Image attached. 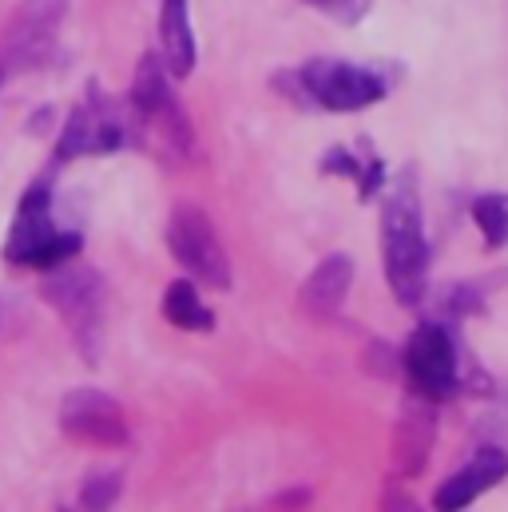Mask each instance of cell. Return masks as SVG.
Wrapping results in <instances>:
<instances>
[{"label":"cell","instance_id":"cell-8","mask_svg":"<svg viewBox=\"0 0 508 512\" xmlns=\"http://www.w3.org/2000/svg\"><path fill=\"white\" fill-rule=\"evenodd\" d=\"M167 247H171V255L179 258L199 282H207L215 290H231L227 251H223L211 219L199 207L183 203V207L171 211V219H167Z\"/></svg>","mask_w":508,"mask_h":512},{"label":"cell","instance_id":"cell-10","mask_svg":"<svg viewBox=\"0 0 508 512\" xmlns=\"http://www.w3.org/2000/svg\"><path fill=\"white\" fill-rule=\"evenodd\" d=\"M433 441H437V401H429L425 393L409 389L405 401H401V413L393 421V433H389L393 477H401V481L421 477L425 465H429Z\"/></svg>","mask_w":508,"mask_h":512},{"label":"cell","instance_id":"cell-18","mask_svg":"<svg viewBox=\"0 0 508 512\" xmlns=\"http://www.w3.org/2000/svg\"><path fill=\"white\" fill-rule=\"evenodd\" d=\"M124 493V473L100 469L80 485V509H112Z\"/></svg>","mask_w":508,"mask_h":512},{"label":"cell","instance_id":"cell-9","mask_svg":"<svg viewBox=\"0 0 508 512\" xmlns=\"http://www.w3.org/2000/svg\"><path fill=\"white\" fill-rule=\"evenodd\" d=\"M60 429L72 441L96 445V449H124L131 441L124 405L100 389H72L60 401Z\"/></svg>","mask_w":508,"mask_h":512},{"label":"cell","instance_id":"cell-11","mask_svg":"<svg viewBox=\"0 0 508 512\" xmlns=\"http://www.w3.org/2000/svg\"><path fill=\"white\" fill-rule=\"evenodd\" d=\"M124 143V120L120 112L100 96V88L92 84V96L88 104L72 108L68 124H64V135L56 143V159L68 163L76 155H104V151H116Z\"/></svg>","mask_w":508,"mask_h":512},{"label":"cell","instance_id":"cell-14","mask_svg":"<svg viewBox=\"0 0 508 512\" xmlns=\"http://www.w3.org/2000/svg\"><path fill=\"white\" fill-rule=\"evenodd\" d=\"M159 44H163L167 72L175 80H187L195 72V36H191V8H187V0H163Z\"/></svg>","mask_w":508,"mask_h":512},{"label":"cell","instance_id":"cell-2","mask_svg":"<svg viewBox=\"0 0 508 512\" xmlns=\"http://www.w3.org/2000/svg\"><path fill=\"white\" fill-rule=\"evenodd\" d=\"M40 298L64 318L76 354L88 366H100V350H104V278H100V270L68 258L48 270Z\"/></svg>","mask_w":508,"mask_h":512},{"label":"cell","instance_id":"cell-22","mask_svg":"<svg viewBox=\"0 0 508 512\" xmlns=\"http://www.w3.org/2000/svg\"><path fill=\"white\" fill-rule=\"evenodd\" d=\"M0 80H4V72H0Z\"/></svg>","mask_w":508,"mask_h":512},{"label":"cell","instance_id":"cell-13","mask_svg":"<svg viewBox=\"0 0 508 512\" xmlns=\"http://www.w3.org/2000/svg\"><path fill=\"white\" fill-rule=\"evenodd\" d=\"M350 286H354V258L338 251V255H326L310 270V278L298 290V302L310 318H334L346 306Z\"/></svg>","mask_w":508,"mask_h":512},{"label":"cell","instance_id":"cell-21","mask_svg":"<svg viewBox=\"0 0 508 512\" xmlns=\"http://www.w3.org/2000/svg\"><path fill=\"white\" fill-rule=\"evenodd\" d=\"M270 505H274V509H282V505H310V493H306V489H298V493H286V497H274Z\"/></svg>","mask_w":508,"mask_h":512},{"label":"cell","instance_id":"cell-5","mask_svg":"<svg viewBox=\"0 0 508 512\" xmlns=\"http://www.w3.org/2000/svg\"><path fill=\"white\" fill-rule=\"evenodd\" d=\"M401 370L409 378V389L425 393L429 401H449L461 393V354L441 322H421L413 330L401 350Z\"/></svg>","mask_w":508,"mask_h":512},{"label":"cell","instance_id":"cell-3","mask_svg":"<svg viewBox=\"0 0 508 512\" xmlns=\"http://www.w3.org/2000/svg\"><path fill=\"white\" fill-rule=\"evenodd\" d=\"M80 251H84V235L52 227V191H48V183H32L20 199V207H16L12 235L4 243V258L16 262V266L52 270V266L76 258Z\"/></svg>","mask_w":508,"mask_h":512},{"label":"cell","instance_id":"cell-4","mask_svg":"<svg viewBox=\"0 0 508 512\" xmlns=\"http://www.w3.org/2000/svg\"><path fill=\"white\" fill-rule=\"evenodd\" d=\"M131 112L143 124L147 139H159L167 155H187L191 151V120L171 96V72L155 52L139 56L135 80H131Z\"/></svg>","mask_w":508,"mask_h":512},{"label":"cell","instance_id":"cell-6","mask_svg":"<svg viewBox=\"0 0 508 512\" xmlns=\"http://www.w3.org/2000/svg\"><path fill=\"white\" fill-rule=\"evenodd\" d=\"M298 84L326 112H362L389 92V80H381L374 68H358L346 60H306L298 68Z\"/></svg>","mask_w":508,"mask_h":512},{"label":"cell","instance_id":"cell-19","mask_svg":"<svg viewBox=\"0 0 508 512\" xmlns=\"http://www.w3.org/2000/svg\"><path fill=\"white\" fill-rule=\"evenodd\" d=\"M314 8H322V12H330L334 20H346V24H354V20H362L366 16V8H370V0H310Z\"/></svg>","mask_w":508,"mask_h":512},{"label":"cell","instance_id":"cell-15","mask_svg":"<svg viewBox=\"0 0 508 512\" xmlns=\"http://www.w3.org/2000/svg\"><path fill=\"white\" fill-rule=\"evenodd\" d=\"M163 318H167L171 326L195 330V334L215 330V314L199 302V290H195L187 278H175V282L167 286V294H163Z\"/></svg>","mask_w":508,"mask_h":512},{"label":"cell","instance_id":"cell-16","mask_svg":"<svg viewBox=\"0 0 508 512\" xmlns=\"http://www.w3.org/2000/svg\"><path fill=\"white\" fill-rule=\"evenodd\" d=\"M322 167H326V171H338V175H350V179L358 183V199H362V203L374 199L381 187H385V167H381V159H374L370 151H366V155H354V151H346V147H334Z\"/></svg>","mask_w":508,"mask_h":512},{"label":"cell","instance_id":"cell-7","mask_svg":"<svg viewBox=\"0 0 508 512\" xmlns=\"http://www.w3.org/2000/svg\"><path fill=\"white\" fill-rule=\"evenodd\" d=\"M68 12V0H20V8L8 16L0 36V72L36 68L52 56L56 28Z\"/></svg>","mask_w":508,"mask_h":512},{"label":"cell","instance_id":"cell-12","mask_svg":"<svg viewBox=\"0 0 508 512\" xmlns=\"http://www.w3.org/2000/svg\"><path fill=\"white\" fill-rule=\"evenodd\" d=\"M508 477V453L497 449V445H481L473 453L469 465H461L437 493H433V509L441 512H453V509H465L473 505L481 493H489L493 485H501Z\"/></svg>","mask_w":508,"mask_h":512},{"label":"cell","instance_id":"cell-20","mask_svg":"<svg viewBox=\"0 0 508 512\" xmlns=\"http://www.w3.org/2000/svg\"><path fill=\"white\" fill-rule=\"evenodd\" d=\"M445 306H449L453 318H461V314L481 310V294H477V286L465 282V286H453V290H449V302H445Z\"/></svg>","mask_w":508,"mask_h":512},{"label":"cell","instance_id":"cell-17","mask_svg":"<svg viewBox=\"0 0 508 512\" xmlns=\"http://www.w3.org/2000/svg\"><path fill=\"white\" fill-rule=\"evenodd\" d=\"M473 219H477V227H481V235H485L489 247H505L508 203L501 199V195H481V199L473 203Z\"/></svg>","mask_w":508,"mask_h":512},{"label":"cell","instance_id":"cell-1","mask_svg":"<svg viewBox=\"0 0 508 512\" xmlns=\"http://www.w3.org/2000/svg\"><path fill=\"white\" fill-rule=\"evenodd\" d=\"M381 262L389 290L401 306H417L425 298V274H429V243L421 227V199H417V175L401 171L397 183H389L381 203Z\"/></svg>","mask_w":508,"mask_h":512}]
</instances>
